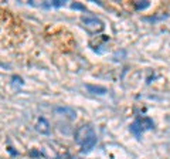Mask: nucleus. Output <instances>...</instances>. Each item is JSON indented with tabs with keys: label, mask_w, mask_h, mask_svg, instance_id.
I'll return each instance as SVG.
<instances>
[{
	"label": "nucleus",
	"mask_w": 170,
	"mask_h": 159,
	"mask_svg": "<svg viewBox=\"0 0 170 159\" xmlns=\"http://www.w3.org/2000/svg\"><path fill=\"white\" fill-rule=\"evenodd\" d=\"M81 21H82L84 27L89 33H101L102 30L105 29L103 21L97 17H86V16H84V17H81Z\"/></svg>",
	"instance_id": "1"
},
{
	"label": "nucleus",
	"mask_w": 170,
	"mask_h": 159,
	"mask_svg": "<svg viewBox=\"0 0 170 159\" xmlns=\"http://www.w3.org/2000/svg\"><path fill=\"white\" fill-rule=\"evenodd\" d=\"M95 135V131L91 125H81L77 131H75V141L80 145H82L85 141H88L89 138H92Z\"/></svg>",
	"instance_id": "2"
},
{
	"label": "nucleus",
	"mask_w": 170,
	"mask_h": 159,
	"mask_svg": "<svg viewBox=\"0 0 170 159\" xmlns=\"http://www.w3.org/2000/svg\"><path fill=\"white\" fill-rule=\"evenodd\" d=\"M54 111H55V114L63 115V117H65L68 119H75L77 118V112L71 106H55Z\"/></svg>",
	"instance_id": "3"
},
{
	"label": "nucleus",
	"mask_w": 170,
	"mask_h": 159,
	"mask_svg": "<svg viewBox=\"0 0 170 159\" xmlns=\"http://www.w3.org/2000/svg\"><path fill=\"white\" fill-rule=\"evenodd\" d=\"M136 122L139 124V126H140V129H142V131L153 129V126H154L153 119H150L149 117H142V118H137V119H136Z\"/></svg>",
	"instance_id": "4"
},
{
	"label": "nucleus",
	"mask_w": 170,
	"mask_h": 159,
	"mask_svg": "<svg viewBox=\"0 0 170 159\" xmlns=\"http://www.w3.org/2000/svg\"><path fill=\"white\" fill-rule=\"evenodd\" d=\"M35 129L40 132V134H50V124H48V121L46 119V118H43V117H40V119H38V122L35 125Z\"/></svg>",
	"instance_id": "5"
},
{
	"label": "nucleus",
	"mask_w": 170,
	"mask_h": 159,
	"mask_svg": "<svg viewBox=\"0 0 170 159\" xmlns=\"http://www.w3.org/2000/svg\"><path fill=\"white\" fill-rule=\"evenodd\" d=\"M97 135H94L92 138H89L88 141H85L82 145H81V151H82V154H88V152H91L94 148H95V145H97Z\"/></svg>",
	"instance_id": "6"
},
{
	"label": "nucleus",
	"mask_w": 170,
	"mask_h": 159,
	"mask_svg": "<svg viewBox=\"0 0 170 159\" xmlns=\"http://www.w3.org/2000/svg\"><path fill=\"white\" fill-rule=\"evenodd\" d=\"M85 88L88 89L91 94H98V95H103L108 92V89L105 87H101V85H92V84H86Z\"/></svg>",
	"instance_id": "7"
},
{
	"label": "nucleus",
	"mask_w": 170,
	"mask_h": 159,
	"mask_svg": "<svg viewBox=\"0 0 170 159\" xmlns=\"http://www.w3.org/2000/svg\"><path fill=\"white\" fill-rule=\"evenodd\" d=\"M129 129H131V132H132V134L135 135L137 139H140V138H142V132H143V131L140 129V126H139V124H137L136 121H133V122L131 124Z\"/></svg>",
	"instance_id": "8"
},
{
	"label": "nucleus",
	"mask_w": 170,
	"mask_h": 159,
	"mask_svg": "<svg viewBox=\"0 0 170 159\" xmlns=\"http://www.w3.org/2000/svg\"><path fill=\"white\" fill-rule=\"evenodd\" d=\"M150 6V3L149 1H136L135 3V9L136 10H145V9H148Z\"/></svg>",
	"instance_id": "9"
},
{
	"label": "nucleus",
	"mask_w": 170,
	"mask_h": 159,
	"mask_svg": "<svg viewBox=\"0 0 170 159\" xmlns=\"http://www.w3.org/2000/svg\"><path fill=\"white\" fill-rule=\"evenodd\" d=\"M71 9H74V10H81V12H85V6H84V4H81V3H72V4H71Z\"/></svg>",
	"instance_id": "10"
},
{
	"label": "nucleus",
	"mask_w": 170,
	"mask_h": 159,
	"mask_svg": "<svg viewBox=\"0 0 170 159\" xmlns=\"http://www.w3.org/2000/svg\"><path fill=\"white\" fill-rule=\"evenodd\" d=\"M13 81H14V83H16V81H18V84H20V85H23V84H24V81H23L20 77H17V75H13Z\"/></svg>",
	"instance_id": "11"
},
{
	"label": "nucleus",
	"mask_w": 170,
	"mask_h": 159,
	"mask_svg": "<svg viewBox=\"0 0 170 159\" xmlns=\"http://www.w3.org/2000/svg\"><path fill=\"white\" fill-rule=\"evenodd\" d=\"M30 156H41V154H40L38 151H35V149H33V151L30 152Z\"/></svg>",
	"instance_id": "12"
},
{
	"label": "nucleus",
	"mask_w": 170,
	"mask_h": 159,
	"mask_svg": "<svg viewBox=\"0 0 170 159\" xmlns=\"http://www.w3.org/2000/svg\"><path fill=\"white\" fill-rule=\"evenodd\" d=\"M71 159H81V158H71Z\"/></svg>",
	"instance_id": "13"
}]
</instances>
